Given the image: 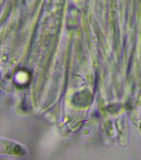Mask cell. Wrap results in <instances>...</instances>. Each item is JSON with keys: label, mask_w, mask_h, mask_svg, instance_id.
<instances>
[{"label": "cell", "mask_w": 141, "mask_h": 160, "mask_svg": "<svg viewBox=\"0 0 141 160\" xmlns=\"http://www.w3.org/2000/svg\"><path fill=\"white\" fill-rule=\"evenodd\" d=\"M27 150L21 144L8 139L0 138V154L22 156Z\"/></svg>", "instance_id": "1"}]
</instances>
